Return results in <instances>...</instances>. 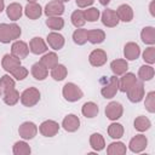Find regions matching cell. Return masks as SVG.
<instances>
[{
    "mask_svg": "<svg viewBox=\"0 0 155 155\" xmlns=\"http://www.w3.org/2000/svg\"><path fill=\"white\" fill-rule=\"evenodd\" d=\"M126 145L122 142H113L108 145L107 154L108 155H124L126 154Z\"/></svg>",
    "mask_w": 155,
    "mask_h": 155,
    "instance_id": "29",
    "label": "cell"
},
{
    "mask_svg": "<svg viewBox=\"0 0 155 155\" xmlns=\"http://www.w3.org/2000/svg\"><path fill=\"white\" fill-rule=\"evenodd\" d=\"M116 15H117V17H119V19L120 21H122V22H131L132 19H133V10H132V7L130 6V5H127V4H122V5H120L119 7H117V10H116Z\"/></svg>",
    "mask_w": 155,
    "mask_h": 155,
    "instance_id": "18",
    "label": "cell"
},
{
    "mask_svg": "<svg viewBox=\"0 0 155 155\" xmlns=\"http://www.w3.org/2000/svg\"><path fill=\"white\" fill-rule=\"evenodd\" d=\"M63 12H64V5H63V2H59V1H56V0L54 1H50L45 6V10H44V13L47 17L61 16Z\"/></svg>",
    "mask_w": 155,
    "mask_h": 155,
    "instance_id": "14",
    "label": "cell"
},
{
    "mask_svg": "<svg viewBox=\"0 0 155 155\" xmlns=\"http://www.w3.org/2000/svg\"><path fill=\"white\" fill-rule=\"evenodd\" d=\"M22 13H23V10H22V6L21 4L18 2H12L7 6L6 8V15L7 17L11 19V21H17L22 17Z\"/></svg>",
    "mask_w": 155,
    "mask_h": 155,
    "instance_id": "23",
    "label": "cell"
},
{
    "mask_svg": "<svg viewBox=\"0 0 155 155\" xmlns=\"http://www.w3.org/2000/svg\"><path fill=\"white\" fill-rule=\"evenodd\" d=\"M70 19H71L73 25L76 27V28H81L86 23V19H85V16H84V11H81V10H75L71 13Z\"/></svg>",
    "mask_w": 155,
    "mask_h": 155,
    "instance_id": "38",
    "label": "cell"
},
{
    "mask_svg": "<svg viewBox=\"0 0 155 155\" xmlns=\"http://www.w3.org/2000/svg\"><path fill=\"white\" fill-rule=\"evenodd\" d=\"M143 59L148 64H154L155 63V47L150 46L145 48V51L143 52Z\"/></svg>",
    "mask_w": 155,
    "mask_h": 155,
    "instance_id": "44",
    "label": "cell"
},
{
    "mask_svg": "<svg viewBox=\"0 0 155 155\" xmlns=\"http://www.w3.org/2000/svg\"><path fill=\"white\" fill-rule=\"evenodd\" d=\"M39 131L44 137H53L58 133L59 125L53 120H46L41 122V125L39 126Z\"/></svg>",
    "mask_w": 155,
    "mask_h": 155,
    "instance_id": "8",
    "label": "cell"
},
{
    "mask_svg": "<svg viewBox=\"0 0 155 155\" xmlns=\"http://www.w3.org/2000/svg\"><path fill=\"white\" fill-rule=\"evenodd\" d=\"M19 97H21L19 92L16 88H13V90H10V91L4 93V102L7 105H15L19 101Z\"/></svg>",
    "mask_w": 155,
    "mask_h": 155,
    "instance_id": "37",
    "label": "cell"
},
{
    "mask_svg": "<svg viewBox=\"0 0 155 155\" xmlns=\"http://www.w3.org/2000/svg\"><path fill=\"white\" fill-rule=\"evenodd\" d=\"M19 99H21V103L24 107H28V108L34 107L40 101V91L35 87H29V88H27L22 92Z\"/></svg>",
    "mask_w": 155,
    "mask_h": 155,
    "instance_id": "2",
    "label": "cell"
},
{
    "mask_svg": "<svg viewBox=\"0 0 155 155\" xmlns=\"http://www.w3.org/2000/svg\"><path fill=\"white\" fill-rule=\"evenodd\" d=\"M140 39L147 45L155 44V28L154 27H145L140 31Z\"/></svg>",
    "mask_w": 155,
    "mask_h": 155,
    "instance_id": "28",
    "label": "cell"
},
{
    "mask_svg": "<svg viewBox=\"0 0 155 155\" xmlns=\"http://www.w3.org/2000/svg\"><path fill=\"white\" fill-rule=\"evenodd\" d=\"M31 75L34 76L35 80L42 81V80H45V79L47 78V75H48V69H47L44 64H41L40 62L34 63L33 67H31Z\"/></svg>",
    "mask_w": 155,
    "mask_h": 155,
    "instance_id": "22",
    "label": "cell"
},
{
    "mask_svg": "<svg viewBox=\"0 0 155 155\" xmlns=\"http://www.w3.org/2000/svg\"><path fill=\"white\" fill-rule=\"evenodd\" d=\"M29 51H31L34 54H41L47 51V45L41 38L35 36L29 42Z\"/></svg>",
    "mask_w": 155,
    "mask_h": 155,
    "instance_id": "17",
    "label": "cell"
},
{
    "mask_svg": "<svg viewBox=\"0 0 155 155\" xmlns=\"http://www.w3.org/2000/svg\"><path fill=\"white\" fill-rule=\"evenodd\" d=\"M104 39H105V33L102 29L87 30V41H90L91 44H93V45L101 44L104 41Z\"/></svg>",
    "mask_w": 155,
    "mask_h": 155,
    "instance_id": "26",
    "label": "cell"
},
{
    "mask_svg": "<svg viewBox=\"0 0 155 155\" xmlns=\"http://www.w3.org/2000/svg\"><path fill=\"white\" fill-rule=\"evenodd\" d=\"M18 133L25 140L27 139H33L38 133V126L31 121H25L19 126Z\"/></svg>",
    "mask_w": 155,
    "mask_h": 155,
    "instance_id": "7",
    "label": "cell"
},
{
    "mask_svg": "<svg viewBox=\"0 0 155 155\" xmlns=\"http://www.w3.org/2000/svg\"><path fill=\"white\" fill-rule=\"evenodd\" d=\"M1 65H2V68H4L6 71L11 73L12 70H15L17 67L21 65V59L17 58V57H15L13 54L7 53V54H5V56L2 57Z\"/></svg>",
    "mask_w": 155,
    "mask_h": 155,
    "instance_id": "16",
    "label": "cell"
},
{
    "mask_svg": "<svg viewBox=\"0 0 155 155\" xmlns=\"http://www.w3.org/2000/svg\"><path fill=\"white\" fill-rule=\"evenodd\" d=\"M99 2H101V5H103V6H107V5L110 2V0H99Z\"/></svg>",
    "mask_w": 155,
    "mask_h": 155,
    "instance_id": "46",
    "label": "cell"
},
{
    "mask_svg": "<svg viewBox=\"0 0 155 155\" xmlns=\"http://www.w3.org/2000/svg\"><path fill=\"white\" fill-rule=\"evenodd\" d=\"M154 68L151 65H142L138 70V78L140 81H149L154 78Z\"/></svg>",
    "mask_w": 155,
    "mask_h": 155,
    "instance_id": "34",
    "label": "cell"
},
{
    "mask_svg": "<svg viewBox=\"0 0 155 155\" xmlns=\"http://www.w3.org/2000/svg\"><path fill=\"white\" fill-rule=\"evenodd\" d=\"M67 74H68V70H67L65 65H63V64H57V65L53 67L52 70H51V76H52L53 80H56V81H62V80H64L65 76H67Z\"/></svg>",
    "mask_w": 155,
    "mask_h": 155,
    "instance_id": "33",
    "label": "cell"
},
{
    "mask_svg": "<svg viewBox=\"0 0 155 155\" xmlns=\"http://www.w3.org/2000/svg\"><path fill=\"white\" fill-rule=\"evenodd\" d=\"M119 91V79L116 78V75H113L109 78V81L107 85H104L101 90V94L107 98V99H110L113 98L116 92Z\"/></svg>",
    "mask_w": 155,
    "mask_h": 155,
    "instance_id": "5",
    "label": "cell"
},
{
    "mask_svg": "<svg viewBox=\"0 0 155 155\" xmlns=\"http://www.w3.org/2000/svg\"><path fill=\"white\" fill-rule=\"evenodd\" d=\"M46 25L52 29V30H61L64 27V19L61 18L59 16H53V17H47L46 19Z\"/></svg>",
    "mask_w": 155,
    "mask_h": 155,
    "instance_id": "36",
    "label": "cell"
},
{
    "mask_svg": "<svg viewBox=\"0 0 155 155\" xmlns=\"http://www.w3.org/2000/svg\"><path fill=\"white\" fill-rule=\"evenodd\" d=\"M62 94H63L64 99L68 101V102H76L79 99H81L82 96H84L81 88L78 85L73 84V82H68L63 86Z\"/></svg>",
    "mask_w": 155,
    "mask_h": 155,
    "instance_id": "3",
    "label": "cell"
},
{
    "mask_svg": "<svg viewBox=\"0 0 155 155\" xmlns=\"http://www.w3.org/2000/svg\"><path fill=\"white\" fill-rule=\"evenodd\" d=\"M15 88V80L10 75H4L0 78V90L1 92H7Z\"/></svg>",
    "mask_w": 155,
    "mask_h": 155,
    "instance_id": "40",
    "label": "cell"
},
{
    "mask_svg": "<svg viewBox=\"0 0 155 155\" xmlns=\"http://www.w3.org/2000/svg\"><path fill=\"white\" fill-rule=\"evenodd\" d=\"M110 69L114 75H124L128 69V63L126 59H115L110 63Z\"/></svg>",
    "mask_w": 155,
    "mask_h": 155,
    "instance_id": "24",
    "label": "cell"
},
{
    "mask_svg": "<svg viewBox=\"0 0 155 155\" xmlns=\"http://www.w3.org/2000/svg\"><path fill=\"white\" fill-rule=\"evenodd\" d=\"M148 145V139L144 134H137L134 136L128 144V148L132 153H142Z\"/></svg>",
    "mask_w": 155,
    "mask_h": 155,
    "instance_id": "10",
    "label": "cell"
},
{
    "mask_svg": "<svg viewBox=\"0 0 155 155\" xmlns=\"http://www.w3.org/2000/svg\"><path fill=\"white\" fill-rule=\"evenodd\" d=\"M24 13L29 19H38L42 15V8L36 2H28L24 7Z\"/></svg>",
    "mask_w": 155,
    "mask_h": 155,
    "instance_id": "21",
    "label": "cell"
},
{
    "mask_svg": "<svg viewBox=\"0 0 155 155\" xmlns=\"http://www.w3.org/2000/svg\"><path fill=\"white\" fill-rule=\"evenodd\" d=\"M73 40L76 45H85L87 42V29H76L73 33Z\"/></svg>",
    "mask_w": 155,
    "mask_h": 155,
    "instance_id": "39",
    "label": "cell"
},
{
    "mask_svg": "<svg viewBox=\"0 0 155 155\" xmlns=\"http://www.w3.org/2000/svg\"><path fill=\"white\" fill-rule=\"evenodd\" d=\"M40 63L44 64L47 69H52L53 67H56L58 64V56L54 52H48L41 57Z\"/></svg>",
    "mask_w": 155,
    "mask_h": 155,
    "instance_id": "30",
    "label": "cell"
},
{
    "mask_svg": "<svg viewBox=\"0 0 155 155\" xmlns=\"http://www.w3.org/2000/svg\"><path fill=\"white\" fill-rule=\"evenodd\" d=\"M108 134L113 139H119L124 136V126L117 122H113L108 127Z\"/></svg>",
    "mask_w": 155,
    "mask_h": 155,
    "instance_id": "31",
    "label": "cell"
},
{
    "mask_svg": "<svg viewBox=\"0 0 155 155\" xmlns=\"http://www.w3.org/2000/svg\"><path fill=\"white\" fill-rule=\"evenodd\" d=\"M29 53V46L27 45V42L24 41H21V40H17L12 44L11 46V54H13L15 57L19 58V59H23L28 56Z\"/></svg>",
    "mask_w": 155,
    "mask_h": 155,
    "instance_id": "11",
    "label": "cell"
},
{
    "mask_svg": "<svg viewBox=\"0 0 155 155\" xmlns=\"http://www.w3.org/2000/svg\"><path fill=\"white\" fill-rule=\"evenodd\" d=\"M62 126L67 132H75L80 127V119L75 114H69L63 119Z\"/></svg>",
    "mask_w": 155,
    "mask_h": 155,
    "instance_id": "13",
    "label": "cell"
},
{
    "mask_svg": "<svg viewBox=\"0 0 155 155\" xmlns=\"http://www.w3.org/2000/svg\"><path fill=\"white\" fill-rule=\"evenodd\" d=\"M144 107L149 113H155V92L154 91H151L147 94Z\"/></svg>",
    "mask_w": 155,
    "mask_h": 155,
    "instance_id": "42",
    "label": "cell"
},
{
    "mask_svg": "<svg viewBox=\"0 0 155 155\" xmlns=\"http://www.w3.org/2000/svg\"><path fill=\"white\" fill-rule=\"evenodd\" d=\"M133 125H134V128H136L137 131L144 132V131H147V130L150 128L151 122H150V120H149L147 116H142V115H140V116H137V117L134 119Z\"/></svg>",
    "mask_w": 155,
    "mask_h": 155,
    "instance_id": "35",
    "label": "cell"
},
{
    "mask_svg": "<svg viewBox=\"0 0 155 155\" xmlns=\"http://www.w3.org/2000/svg\"><path fill=\"white\" fill-rule=\"evenodd\" d=\"M4 7H5V4H4V0H0V13L2 12V10H4Z\"/></svg>",
    "mask_w": 155,
    "mask_h": 155,
    "instance_id": "47",
    "label": "cell"
},
{
    "mask_svg": "<svg viewBox=\"0 0 155 155\" xmlns=\"http://www.w3.org/2000/svg\"><path fill=\"white\" fill-rule=\"evenodd\" d=\"M0 94H1V90H0Z\"/></svg>",
    "mask_w": 155,
    "mask_h": 155,
    "instance_id": "51",
    "label": "cell"
},
{
    "mask_svg": "<svg viewBox=\"0 0 155 155\" xmlns=\"http://www.w3.org/2000/svg\"><path fill=\"white\" fill-rule=\"evenodd\" d=\"M98 111H99V108L96 103L93 102H86L82 108H81V113L85 117H88V119H92V117H96L98 115Z\"/></svg>",
    "mask_w": 155,
    "mask_h": 155,
    "instance_id": "25",
    "label": "cell"
},
{
    "mask_svg": "<svg viewBox=\"0 0 155 155\" xmlns=\"http://www.w3.org/2000/svg\"><path fill=\"white\" fill-rule=\"evenodd\" d=\"M153 6H154V1L150 4V13H151V16H154V10H153Z\"/></svg>",
    "mask_w": 155,
    "mask_h": 155,
    "instance_id": "48",
    "label": "cell"
},
{
    "mask_svg": "<svg viewBox=\"0 0 155 155\" xmlns=\"http://www.w3.org/2000/svg\"><path fill=\"white\" fill-rule=\"evenodd\" d=\"M47 42L48 45L51 46V48L53 50H61L63 46H64V36L59 33H56V31H52L47 35Z\"/></svg>",
    "mask_w": 155,
    "mask_h": 155,
    "instance_id": "19",
    "label": "cell"
},
{
    "mask_svg": "<svg viewBox=\"0 0 155 155\" xmlns=\"http://www.w3.org/2000/svg\"><path fill=\"white\" fill-rule=\"evenodd\" d=\"M139 54H140V48H139V46L136 42L130 41V42H127L125 45V47H124V56H125L126 59L134 61V59H137L139 57Z\"/></svg>",
    "mask_w": 155,
    "mask_h": 155,
    "instance_id": "15",
    "label": "cell"
},
{
    "mask_svg": "<svg viewBox=\"0 0 155 155\" xmlns=\"http://www.w3.org/2000/svg\"><path fill=\"white\" fill-rule=\"evenodd\" d=\"M119 22H120V19H119V17L116 15V11H114L111 8H107V10L103 11V13H102V23L105 27L114 28V27H116L119 24Z\"/></svg>",
    "mask_w": 155,
    "mask_h": 155,
    "instance_id": "12",
    "label": "cell"
},
{
    "mask_svg": "<svg viewBox=\"0 0 155 155\" xmlns=\"http://www.w3.org/2000/svg\"><path fill=\"white\" fill-rule=\"evenodd\" d=\"M11 74H12V76H13L16 80H24V79L28 76L29 71H28V69H27V68H24V67L19 65V67H17L15 70H12V71H11Z\"/></svg>",
    "mask_w": 155,
    "mask_h": 155,
    "instance_id": "43",
    "label": "cell"
},
{
    "mask_svg": "<svg viewBox=\"0 0 155 155\" xmlns=\"http://www.w3.org/2000/svg\"><path fill=\"white\" fill-rule=\"evenodd\" d=\"M137 82V78L133 73H126L124 76L119 80V90L121 92H126L130 87H132Z\"/></svg>",
    "mask_w": 155,
    "mask_h": 155,
    "instance_id": "20",
    "label": "cell"
},
{
    "mask_svg": "<svg viewBox=\"0 0 155 155\" xmlns=\"http://www.w3.org/2000/svg\"><path fill=\"white\" fill-rule=\"evenodd\" d=\"M27 1H28V2H35L36 0H27Z\"/></svg>",
    "mask_w": 155,
    "mask_h": 155,
    "instance_id": "50",
    "label": "cell"
},
{
    "mask_svg": "<svg viewBox=\"0 0 155 155\" xmlns=\"http://www.w3.org/2000/svg\"><path fill=\"white\" fill-rule=\"evenodd\" d=\"M12 151L15 155H29L31 153V149L29 147V144L24 140H19V142H16L13 148H12Z\"/></svg>",
    "mask_w": 155,
    "mask_h": 155,
    "instance_id": "32",
    "label": "cell"
},
{
    "mask_svg": "<svg viewBox=\"0 0 155 155\" xmlns=\"http://www.w3.org/2000/svg\"><path fill=\"white\" fill-rule=\"evenodd\" d=\"M99 10L96 8V7H90L87 10L84 11V16H85V19L88 21V22H96L98 18H99Z\"/></svg>",
    "mask_w": 155,
    "mask_h": 155,
    "instance_id": "41",
    "label": "cell"
},
{
    "mask_svg": "<svg viewBox=\"0 0 155 155\" xmlns=\"http://www.w3.org/2000/svg\"><path fill=\"white\" fill-rule=\"evenodd\" d=\"M126 93H127V98H128L130 102H132V103H139L144 98V93H145L144 92L143 81H138L137 80V82L132 87H130L126 91Z\"/></svg>",
    "mask_w": 155,
    "mask_h": 155,
    "instance_id": "4",
    "label": "cell"
},
{
    "mask_svg": "<svg viewBox=\"0 0 155 155\" xmlns=\"http://www.w3.org/2000/svg\"><path fill=\"white\" fill-rule=\"evenodd\" d=\"M75 2H76V5L79 7L84 8V7H87V6L92 5L94 2V0H75Z\"/></svg>",
    "mask_w": 155,
    "mask_h": 155,
    "instance_id": "45",
    "label": "cell"
},
{
    "mask_svg": "<svg viewBox=\"0 0 155 155\" xmlns=\"http://www.w3.org/2000/svg\"><path fill=\"white\" fill-rule=\"evenodd\" d=\"M21 28L16 23H1L0 24V42L8 44L10 41L17 40L21 36Z\"/></svg>",
    "mask_w": 155,
    "mask_h": 155,
    "instance_id": "1",
    "label": "cell"
},
{
    "mask_svg": "<svg viewBox=\"0 0 155 155\" xmlns=\"http://www.w3.org/2000/svg\"><path fill=\"white\" fill-rule=\"evenodd\" d=\"M122 114H124V107L119 102H110L105 107V116L111 121L120 119Z\"/></svg>",
    "mask_w": 155,
    "mask_h": 155,
    "instance_id": "6",
    "label": "cell"
},
{
    "mask_svg": "<svg viewBox=\"0 0 155 155\" xmlns=\"http://www.w3.org/2000/svg\"><path fill=\"white\" fill-rule=\"evenodd\" d=\"M56 1H59V2H68L69 0H56Z\"/></svg>",
    "mask_w": 155,
    "mask_h": 155,
    "instance_id": "49",
    "label": "cell"
},
{
    "mask_svg": "<svg viewBox=\"0 0 155 155\" xmlns=\"http://www.w3.org/2000/svg\"><path fill=\"white\" fill-rule=\"evenodd\" d=\"M107 52L104 50H101V48H96L93 50L90 56H88V61H90V64L93 65V67H102L107 63Z\"/></svg>",
    "mask_w": 155,
    "mask_h": 155,
    "instance_id": "9",
    "label": "cell"
},
{
    "mask_svg": "<svg viewBox=\"0 0 155 155\" xmlns=\"http://www.w3.org/2000/svg\"><path fill=\"white\" fill-rule=\"evenodd\" d=\"M90 145L93 150L101 151L105 148V140L101 133H92L90 137Z\"/></svg>",
    "mask_w": 155,
    "mask_h": 155,
    "instance_id": "27",
    "label": "cell"
}]
</instances>
